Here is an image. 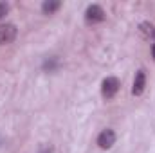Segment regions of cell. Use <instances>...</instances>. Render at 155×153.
Returning <instances> with one entry per match:
<instances>
[{"instance_id": "6da1fadb", "label": "cell", "mask_w": 155, "mask_h": 153, "mask_svg": "<svg viewBox=\"0 0 155 153\" xmlns=\"http://www.w3.org/2000/svg\"><path fill=\"white\" fill-rule=\"evenodd\" d=\"M119 86H121V83H119L117 77H114V76L105 77L103 83H101V94H103V97L112 99L117 92H119Z\"/></svg>"}, {"instance_id": "7a4b0ae2", "label": "cell", "mask_w": 155, "mask_h": 153, "mask_svg": "<svg viewBox=\"0 0 155 153\" xmlns=\"http://www.w3.org/2000/svg\"><path fill=\"white\" fill-rule=\"evenodd\" d=\"M105 20V11L97 4H90L85 11V22L87 24H99Z\"/></svg>"}, {"instance_id": "3957f363", "label": "cell", "mask_w": 155, "mask_h": 153, "mask_svg": "<svg viewBox=\"0 0 155 153\" xmlns=\"http://www.w3.org/2000/svg\"><path fill=\"white\" fill-rule=\"evenodd\" d=\"M114 144H116V132H114V130L107 128V130H103V132L97 135V146H99L101 150H108V148H112Z\"/></svg>"}, {"instance_id": "277c9868", "label": "cell", "mask_w": 155, "mask_h": 153, "mask_svg": "<svg viewBox=\"0 0 155 153\" xmlns=\"http://www.w3.org/2000/svg\"><path fill=\"white\" fill-rule=\"evenodd\" d=\"M15 38H16V25H13V24L0 25V45L11 43Z\"/></svg>"}, {"instance_id": "5b68a950", "label": "cell", "mask_w": 155, "mask_h": 153, "mask_svg": "<svg viewBox=\"0 0 155 153\" xmlns=\"http://www.w3.org/2000/svg\"><path fill=\"white\" fill-rule=\"evenodd\" d=\"M144 86H146V74H144V70H137V74L134 77L132 94H134V96H141V94L144 92Z\"/></svg>"}, {"instance_id": "8992f818", "label": "cell", "mask_w": 155, "mask_h": 153, "mask_svg": "<svg viewBox=\"0 0 155 153\" xmlns=\"http://www.w3.org/2000/svg\"><path fill=\"white\" fill-rule=\"evenodd\" d=\"M139 31H141V34H143V38L144 40H148V41L155 43V25L153 24H150V22H143V24L139 25Z\"/></svg>"}, {"instance_id": "52a82bcc", "label": "cell", "mask_w": 155, "mask_h": 153, "mask_svg": "<svg viewBox=\"0 0 155 153\" xmlns=\"http://www.w3.org/2000/svg\"><path fill=\"white\" fill-rule=\"evenodd\" d=\"M61 7V2H58V0H45L43 4H41V11L45 13V15H52L54 11H58Z\"/></svg>"}, {"instance_id": "ba28073f", "label": "cell", "mask_w": 155, "mask_h": 153, "mask_svg": "<svg viewBox=\"0 0 155 153\" xmlns=\"http://www.w3.org/2000/svg\"><path fill=\"white\" fill-rule=\"evenodd\" d=\"M43 69L49 70V72H54V70L58 69V58H49V60H45V61H43Z\"/></svg>"}, {"instance_id": "9c48e42d", "label": "cell", "mask_w": 155, "mask_h": 153, "mask_svg": "<svg viewBox=\"0 0 155 153\" xmlns=\"http://www.w3.org/2000/svg\"><path fill=\"white\" fill-rule=\"evenodd\" d=\"M7 11H9V5H7L5 2H0V20L7 15Z\"/></svg>"}, {"instance_id": "30bf717a", "label": "cell", "mask_w": 155, "mask_h": 153, "mask_svg": "<svg viewBox=\"0 0 155 153\" xmlns=\"http://www.w3.org/2000/svg\"><path fill=\"white\" fill-rule=\"evenodd\" d=\"M40 153H52V148H45V150H41Z\"/></svg>"}, {"instance_id": "8fae6325", "label": "cell", "mask_w": 155, "mask_h": 153, "mask_svg": "<svg viewBox=\"0 0 155 153\" xmlns=\"http://www.w3.org/2000/svg\"><path fill=\"white\" fill-rule=\"evenodd\" d=\"M152 54H153V60H155V43H152Z\"/></svg>"}]
</instances>
